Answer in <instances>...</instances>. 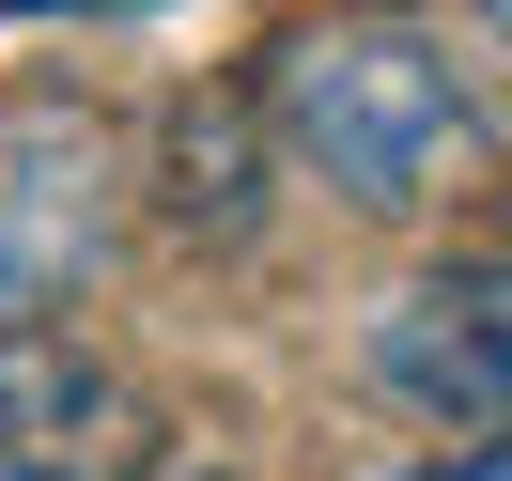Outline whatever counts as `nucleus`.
<instances>
[{
    "mask_svg": "<svg viewBox=\"0 0 512 481\" xmlns=\"http://www.w3.org/2000/svg\"><path fill=\"white\" fill-rule=\"evenodd\" d=\"M264 125L311 187H342L357 218H419L435 187L481 171V94L450 78L435 32H295L264 63Z\"/></svg>",
    "mask_w": 512,
    "mask_h": 481,
    "instance_id": "nucleus-1",
    "label": "nucleus"
},
{
    "mask_svg": "<svg viewBox=\"0 0 512 481\" xmlns=\"http://www.w3.org/2000/svg\"><path fill=\"white\" fill-rule=\"evenodd\" d=\"M125 202H109V125L94 109H0V342H32L78 280L109 264Z\"/></svg>",
    "mask_w": 512,
    "mask_h": 481,
    "instance_id": "nucleus-2",
    "label": "nucleus"
},
{
    "mask_svg": "<svg viewBox=\"0 0 512 481\" xmlns=\"http://www.w3.org/2000/svg\"><path fill=\"white\" fill-rule=\"evenodd\" d=\"M373 373L404 388L419 419H450V435H497L512 419V326L481 311V295H404L373 342Z\"/></svg>",
    "mask_w": 512,
    "mask_h": 481,
    "instance_id": "nucleus-3",
    "label": "nucleus"
},
{
    "mask_svg": "<svg viewBox=\"0 0 512 481\" xmlns=\"http://www.w3.org/2000/svg\"><path fill=\"white\" fill-rule=\"evenodd\" d=\"M94 419H109V373L63 326L0 342V466H94Z\"/></svg>",
    "mask_w": 512,
    "mask_h": 481,
    "instance_id": "nucleus-4",
    "label": "nucleus"
},
{
    "mask_svg": "<svg viewBox=\"0 0 512 481\" xmlns=\"http://www.w3.org/2000/svg\"><path fill=\"white\" fill-rule=\"evenodd\" d=\"M171 171H187V187H171V202H187V218H218V233H249V187H233V171H249V125H233V109H218V125H202V109H187V125H171Z\"/></svg>",
    "mask_w": 512,
    "mask_h": 481,
    "instance_id": "nucleus-5",
    "label": "nucleus"
},
{
    "mask_svg": "<svg viewBox=\"0 0 512 481\" xmlns=\"http://www.w3.org/2000/svg\"><path fill=\"white\" fill-rule=\"evenodd\" d=\"M435 481H512V419H497V435H481V450H450Z\"/></svg>",
    "mask_w": 512,
    "mask_h": 481,
    "instance_id": "nucleus-6",
    "label": "nucleus"
},
{
    "mask_svg": "<svg viewBox=\"0 0 512 481\" xmlns=\"http://www.w3.org/2000/svg\"><path fill=\"white\" fill-rule=\"evenodd\" d=\"M0 481H109V466H0Z\"/></svg>",
    "mask_w": 512,
    "mask_h": 481,
    "instance_id": "nucleus-7",
    "label": "nucleus"
}]
</instances>
